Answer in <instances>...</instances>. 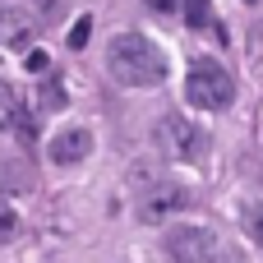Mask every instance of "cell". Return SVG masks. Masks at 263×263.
Wrapping results in <instances>:
<instances>
[{"mask_svg":"<svg viewBox=\"0 0 263 263\" xmlns=\"http://www.w3.org/2000/svg\"><path fill=\"white\" fill-rule=\"evenodd\" d=\"M157 148L171 157V162H203L208 153V134L185 120V116H162L157 120Z\"/></svg>","mask_w":263,"mask_h":263,"instance_id":"cell-3","label":"cell"},{"mask_svg":"<svg viewBox=\"0 0 263 263\" xmlns=\"http://www.w3.org/2000/svg\"><path fill=\"white\" fill-rule=\"evenodd\" d=\"M88 153H92V134L79 129V125H74V129H60V134L51 139V162H55V166H74V162H83Z\"/></svg>","mask_w":263,"mask_h":263,"instance_id":"cell-6","label":"cell"},{"mask_svg":"<svg viewBox=\"0 0 263 263\" xmlns=\"http://www.w3.org/2000/svg\"><path fill=\"white\" fill-rule=\"evenodd\" d=\"M143 5H148L153 14H176V5H180V0H143Z\"/></svg>","mask_w":263,"mask_h":263,"instance_id":"cell-18","label":"cell"},{"mask_svg":"<svg viewBox=\"0 0 263 263\" xmlns=\"http://www.w3.org/2000/svg\"><path fill=\"white\" fill-rule=\"evenodd\" d=\"M240 222H245V231H250V240L254 245H263V203H240Z\"/></svg>","mask_w":263,"mask_h":263,"instance_id":"cell-10","label":"cell"},{"mask_svg":"<svg viewBox=\"0 0 263 263\" xmlns=\"http://www.w3.org/2000/svg\"><path fill=\"white\" fill-rule=\"evenodd\" d=\"M185 23L190 28H203L208 23V0H185Z\"/></svg>","mask_w":263,"mask_h":263,"instance_id":"cell-14","label":"cell"},{"mask_svg":"<svg viewBox=\"0 0 263 263\" xmlns=\"http://www.w3.org/2000/svg\"><path fill=\"white\" fill-rule=\"evenodd\" d=\"M106 69L120 88H157L166 79V55L143 32H120V37H111Z\"/></svg>","mask_w":263,"mask_h":263,"instance_id":"cell-1","label":"cell"},{"mask_svg":"<svg viewBox=\"0 0 263 263\" xmlns=\"http://www.w3.org/2000/svg\"><path fill=\"white\" fill-rule=\"evenodd\" d=\"M88 37H92V14H79V23L69 28V37H65V42H69L74 51H83V46H88Z\"/></svg>","mask_w":263,"mask_h":263,"instance_id":"cell-12","label":"cell"},{"mask_svg":"<svg viewBox=\"0 0 263 263\" xmlns=\"http://www.w3.org/2000/svg\"><path fill=\"white\" fill-rule=\"evenodd\" d=\"M46 69H51V55H46L42 46H37V51H28V74H46Z\"/></svg>","mask_w":263,"mask_h":263,"instance_id":"cell-15","label":"cell"},{"mask_svg":"<svg viewBox=\"0 0 263 263\" xmlns=\"http://www.w3.org/2000/svg\"><path fill=\"white\" fill-rule=\"evenodd\" d=\"M185 203H190V190L162 176L153 190H143V194H139V217H143V222H166V217H171V213H180Z\"/></svg>","mask_w":263,"mask_h":263,"instance_id":"cell-5","label":"cell"},{"mask_svg":"<svg viewBox=\"0 0 263 263\" xmlns=\"http://www.w3.org/2000/svg\"><path fill=\"white\" fill-rule=\"evenodd\" d=\"M14 236H18V213H14L9 203H0V245L14 240Z\"/></svg>","mask_w":263,"mask_h":263,"instance_id":"cell-13","label":"cell"},{"mask_svg":"<svg viewBox=\"0 0 263 263\" xmlns=\"http://www.w3.org/2000/svg\"><path fill=\"white\" fill-rule=\"evenodd\" d=\"M14 125H18V139H23V143H32V139H37V125H32L28 116H14Z\"/></svg>","mask_w":263,"mask_h":263,"instance_id":"cell-16","label":"cell"},{"mask_svg":"<svg viewBox=\"0 0 263 263\" xmlns=\"http://www.w3.org/2000/svg\"><path fill=\"white\" fill-rule=\"evenodd\" d=\"M185 97L199 111H227L236 102V79L217 60H194L190 65V79H185Z\"/></svg>","mask_w":263,"mask_h":263,"instance_id":"cell-2","label":"cell"},{"mask_svg":"<svg viewBox=\"0 0 263 263\" xmlns=\"http://www.w3.org/2000/svg\"><path fill=\"white\" fill-rule=\"evenodd\" d=\"M32 32H37V23H32V14L28 9H0V46H9V51H23L28 42H32Z\"/></svg>","mask_w":263,"mask_h":263,"instance_id":"cell-7","label":"cell"},{"mask_svg":"<svg viewBox=\"0 0 263 263\" xmlns=\"http://www.w3.org/2000/svg\"><path fill=\"white\" fill-rule=\"evenodd\" d=\"M14 116H18V92H14L9 83H0V129H9Z\"/></svg>","mask_w":263,"mask_h":263,"instance_id":"cell-11","label":"cell"},{"mask_svg":"<svg viewBox=\"0 0 263 263\" xmlns=\"http://www.w3.org/2000/svg\"><path fill=\"white\" fill-rule=\"evenodd\" d=\"M37 185L28 162H0V194H28Z\"/></svg>","mask_w":263,"mask_h":263,"instance_id":"cell-8","label":"cell"},{"mask_svg":"<svg viewBox=\"0 0 263 263\" xmlns=\"http://www.w3.org/2000/svg\"><path fill=\"white\" fill-rule=\"evenodd\" d=\"M37 14L51 23V18H60V0H37Z\"/></svg>","mask_w":263,"mask_h":263,"instance_id":"cell-17","label":"cell"},{"mask_svg":"<svg viewBox=\"0 0 263 263\" xmlns=\"http://www.w3.org/2000/svg\"><path fill=\"white\" fill-rule=\"evenodd\" d=\"M157 180H162V171H157L153 162H134V166H129V190H134V194H143V190H153Z\"/></svg>","mask_w":263,"mask_h":263,"instance_id":"cell-9","label":"cell"},{"mask_svg":"<svg viewBox=\"0 0 263 263\" xmlns=\"http://www.w3.org/2000/svg\"><path fill=\"white\" fill-rule=\"evenodd\" d=\"M222 245L208 227H171L166 231V259L171 263H217Z\"/></svg>","mask_w":263,"mask_h":263,"instance_id":"cell-4","label":"cell"}]
</instances>
